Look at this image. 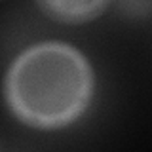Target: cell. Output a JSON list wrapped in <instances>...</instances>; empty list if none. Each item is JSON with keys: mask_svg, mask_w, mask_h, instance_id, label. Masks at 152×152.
<instances>
[{"mask_svg": "<svg viewBox=\"0 0 152 152\" xmlns=\"http://www.w3.org/2000/svg\"><path fill=\"white\" fill-rule=\"evenodd\" d=\"M38 8L50 17L65 23H84L95 19L107 8L104 2H40Z\"/></svg>", "mask_w": 152, "mask_h": 152, "instance_id": "obj_2", "label": "cell"}, {"mask_svg": "<svg viewBox=\"0 0 152 152\" xmlns=\"http://www.w3.org/2000/svg\"><path fill=\"white\" fill-rule=\"evenodd\" d=\"M93 91V72L78 50L44 42L25 50L6 76V99L19 120L61 127L78 118Z\"/></svg>", "mask_w": 152, "mask_h": 152, "instance_id": "obj_1", "label": "cell"}]
</instances>
